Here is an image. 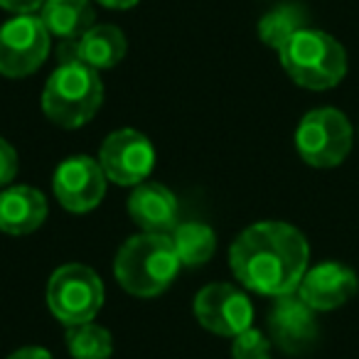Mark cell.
Wrapping results in <instances>:
<instances>
[{"label": "cell", "mask_w": 359, "mask_h": 359, "mask_svg": "<svg viewBox=\"0 0 359 359\" xmlns=\"http://www.w3.org/2000/svg\"><path fill=\"white\" fill-rule=\"evenodd\" d=\"M195 315L202 327L222 337H236L254 323V305L249 295L229 283H212L195 298Z\"/></svg>", "instance_id": "10"}, {"label": "cell", "mask_w": 359, "mask_h": 359, "mask_svg": "<svg viewBox=\"0 0 359 359\" xmlns=\"http://www.w3.org/2000/svg\"><path fill=\"white\" fill-rule=\"evenodd\" d=\"M106 175L99 160L89 155H72L55 170L52 187L65 210L84 215L101 205L106 195Z\"/></svg>", "instance_id": "9"}, {"label": "cell", "mask_w": 359, "mask_h": 359, "mask_svg": "<svg viewBox=\"0 0 359 359\" xmlns=\"http://www.w3.org/2000/svg\"><path fill=\"white\" fill-rule=\"evenodd\" d=\"M8 359H52V354L45 347H22L13 352Z\"/></svg>", "instance_id": "23"}, {"label": "cell", "mask_w": 359, "mask_h": 359, "mask_svg": "<svg viewBox=\"0 0 359 359\" xmlns=\"http://www.w3.org/2000/svg\"><path fill=\"white\" fill-rule=\"evenodd\" d=\"M128 215L145 234H170L177 226V197L160 182H140L128 197Z\"/></svg>", "instance_id": "13"}, {"label": "cell", "mask_w": 359, "mask_h": 359, "mask_svg": "<svg viewBox=\"0 0 359 359\" xmlns=\"http://www.w3.org/2000/svg\"><path fill=\"white\" fill-rule=\"evenodd\" d=\"M269 332L285 354H305L318 339L315 310L298 293L280 295L269 313Z\"/></svg>", "instance_id": "11"}, {"label": "cell", "mask_w": 359, "mask_h": 359, "mask_svg": "<svg viewBox=\"0 0 359 359\" xmlns=\"http://www.w3.org/2000/svg\"><path fill=\"white\" fill-rule=\"evenodd\" d=\"M126 35L116 25H94L74 45V57L94 69H111L126 57Z\"/></svg>", "instance_id": "16"}, {"label": "cell", "mask_w": 359, "mask_h": 359, "mask_svg": "<svg viewBox=\"0 0 359 359\" xmlns=\"http://www.w3.org/2000/svg\"><path fill=\"white\" fill-rule=\"evenodd\" d=\"M52 37L40 15H15L0 27V74L30 76L45 65Z\"/></svg>", "instance_id": "7"}, {"label": "cell", "mask_w": 359, "mask_h": 359, "mask_svg": "<svg viewBox=\"0 0 359 359\" xmlns=\"http://www.w3.org/2000/svg\"><path fill=\"white\" fill-rule=\"evenodd\" d=\"M47 0H0V8L15 13V15H32L35 11H42Z\"/></svg>", "instance_id": "22"}, {"label": "cell", "mask_w": 359, "mask_h": 359, "mask_svg": "<svg viewBox=\"0 0 359 359\" xmlns=\"http://www.w3.org/2000/svg\"><path fill=\"white\" fill-rule=\"evenodd\" d=\"M18 153L6 138H0V187L13 182L18 175Z\"/></svg>", "instance_id": "21"}, {"label": "cell", "mask_w": 359, "mask_h": 359, "mask_svg": "<svg viewBox=\"0 0 359 359\" xmlns=\"http://www.w3.org/2000/svg\"><path fill=\"white\" fill-rule=\"evenodd\" d=\"M96 3H101V6L111 8V11H128V8L138 6L140 0H96Z\"/></svg>", "instance_id": "24"}, {"label": "cell", "mask_w": 359, "mask_h": 359, "mask_svg": "<svg viewBox=\"0 0 359 359\" xmlns=\"http://www.w3.org/2000/svg\"><path fill=\"white\" fill-rule=\"evenodd\" d=\"M67 349L74 359H109L114 352V337L94 320L67 327Z\"/></svg>", "instance_id": "19"}, {"label": "cell", "mask_w": 359, "mask_h": 359, "mask_svg": "<svg viewBox=\"0 0 359 359\" xmlns=\"http://www.w3.org/2000/svg\"><path fill=\"white\" fill-rule=\"evenodd\" d=\"M180 266V256L168 234L143 231L130 236L118 249L114 273L126 293L135 298H155L177 278Z\"/></svg>", "instance_id": "2"}, {"label": "cell", "mask_w": 359, "mask_h": 359, "mask_svg": "<svg viewBox=\"0 0 359 359\" xmlns=\"http://www.w3.org/2000/svg\"><path fill=\"white\" fill-rule=\"evenodd\" d=\"M106 180L123 187H135L150 177L155 168V148L140 130L121 128L106 135L99 150Z\"/></svg>", "instance_id": "8"}, {"label": "cell", "mask_w": 359, "mask_h": 359, "mask_svg": "<svg viewBox=\"0 0 359 359\" xmlns=\"http://www.w3.org/2000/svg\"><path fill=\"white\" fill-rule=\"evenodd\" d=\"M308 261V239L285 222H259L241 231L229 249V266L239 283L269 298L298 293Z\"/></svg>", "instance_id": "1"}, {"label": "cell", "mask_w": 359, "mask_h": 359, "mask_svg": "<svg viewBox=\"0 0 359 359\" xmlns=\"http://www.w3.org/2000/svg\"><path fill=\"white\" fill-rule=\"evenodd\" d=\"M234 359H271V339L261 330H244L234 337L231 344Z\"/></svg>", "instance_id": "20"}, {"label": "cell", "mask_w": 359, "mask_h": 359, "mask_svg": "<svg viewBox=\"0 0 359 359\" xmlns=\"http://www.w3.org/2000/svg\"><path fill=\"white\" fill-rule=\"evenodd\" d=\"M47 219V200L40 190L18 185L0 192V231L25 236L40 229Z\"/></svg>", "instance_id": "14"}, {"label": "cell", "mask_w": 359, "mask_h": 359, "mask_svg": "<svg viewBox=\"0 0 359 359\" xmlns=\"http://www.w3.org/2000/svg\"><path fill=\"white\" fill-rule=\"evenodd\" d=\"M352 126L337 109H315L305 114L295 130L298 155L313 168H334L352 150Z\"/></svg>", "instance_id": "6"}, {"label": "cell", "mask_w": 359, "mask_h": 359, "mask_svg": "<svg viewBox=\"0 0 359 359\" xmlns=\"http://www.w3.org/2000/svg\"><path fill=\"white\" fill-rule=\"evenodd\" d=\"M172 244L175 251L180 256V264L182 266H205L207 261L215 256L217 249V234L212 226L202 224V222H185V224H177L172 231Z\"/></svg>", "instance_id": "17"}, {"label": "cell", "mask_w": 359, "mask_h": 359, "mask_svg": "<svg viewBox=\"0 0 359 359\" xmlns=\"http://www.w3.org/2000/svg\"><path fill=\"white\" fill-rule=\"evenodd\" d=\"M280 65L298 86L325 91L337 86L347 74V52L332 35L313 27L298 30L278 50Z\"/></svg>", "instance_id": "4"}, {"label": "cell", "mask_w": 359, "mask_h": 359, "mask_svg": "<svg viewBox=\"0 0 359 359\" xmlns=\"http://www.w3.org/2000/svg\"><path fill=\"white\" fill-rule=\"evenodd\" d=\"M50 37L65 45H76L96 25V13L91 0H47L40 11Z\"/></svg>", "instance_id": "15"}, {"label": "cell", "mask_w": 359, "mask_h": 359, "mask_svg": "<svg viewBox=\"0 0 359 359\" xmlns=\"http://www.w3.org/2000/svg\"><path fill=\"white\" fill-rule=\"evenodd\" d=\"M101 101L104 84L99 69L81 62L79 57L62 62L50 74L42 91V111L62 128H79L89 123L101 109Z\"/></svg>", "instance_id": "3"}, {"label": "cell", "mask_w": 359, "mask_h": 359, "mask_svg": "<svg viewBox=\"0 0 359 359\" xmlns=\"http://www.w3.org/2000/svg\"><path fill=\"white\" fill-rule=\"evenodd\" d=\"M104 283L96 271L81 264L60 266L47 283V305L67 327L91 323L104 305Z\"/></svg>", "instance_id": "5"}, {"label": "cell", "mask_w": 359, "mask_h": 359, "mask_svg": "<svg viewBox=\"0 0 359 359\" xmlns=\"http://www.w3.org/2000/svg\"><path fill=\"white\" fill-rule=\"evenodd\" d=\"M357 288V273L349 266L325 261L315 269H308L298 285V295L313 310H334L342 308L349 298H354Z\"/></svg>", "instance_id": "12"}, {"label": "cell", "mask_w": 359, "mask_h": 359, "mask_svg": "<svg viewBox=\"0 0 359 359\" xmlns=\"http://www.w3.org/2000/svg\"><path fill=\"white\" fill-rule=\"evenodd\" d=\"M305 20H308V13H305L303 6H298V3H285V6L273 8V11H269L261 18L259 37L266 47H273V50L278 52L295 32L303 30Z\"/></svg>", "instance_id": "18"}]
</instances>
